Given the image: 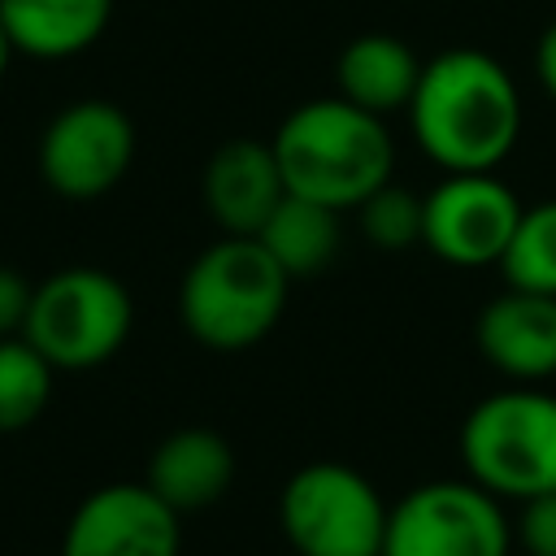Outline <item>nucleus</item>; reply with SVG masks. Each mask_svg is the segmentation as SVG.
<instances>
[{"label": "nucleus", "instance_id": "nucleus-5", "mask_svg": "<svg viewBox=\"0 0 556 556\" xmlns=\"http://www.w3.org/2000/svg\"><path fill=\"white\" fill-rule=\"evenodd\" d=\"M130 321V291L104 269L74 265L35 287L22 339L52 369H91L126 343Z\"/></svg>", "mask_w": 556, "mask_h": 556}, {"label": "nucleus", "instance_id": "nucleus-12", "mask_svg": "<svg viewBox=\"0 0 556 556\" xmlns=\"http://www.w3.org/2000/svg\"><path fill=\"white\" fill-rule=\"evenodd\" d=\"M204 208L226 235H256L287 195L269 139H226L204 165Z\"/></svg>", "mask_w": 556, "mask_h": 556}, {"label": "nucleus", "instance_id": "nucleus-3", "mask_svg": "<svg viewBox=\"0 0 556 556\" xmlns=\"http://www.w3.org/2000/svg\"><path fill=\"white\" fill-rule=\"evenodd\" d=\"M287 287L291 278L252 235H222L187 265L178 313L195 343L213 352H243L278 326Z\"/></svg>", "mask_w": 556, "mask_h": 556}, {"label": "nucleus", "instance_id": "nucleus-10", "mask_svg": "<svg viewBox=\"0 0 556 556\" xmlns=\"http://www.w3.org/2000/svg\"><path fill=\"white\" fill-rule=\"evenodd\" d=\"M182 517L148 482L91 491L65 526L61 556H178Z\"/></svg>", "mask_w": 556, "mask_h": 556}, {"label": "nucleus", "instance_id": "nucleus-2", "mask_svg": "<svg viewBox=\"0 0 556 556\" xmlns=\"http://www.w3.org/2000/svg\"><path fill=\"white\" fill-rule=\"evenodd\" d=\"M274 156L287 191L330 208H356L395 169V143L387 117L356 109L343 96H317L295 104L274 130Z\"/></svg>", "mask_w": 556, "mask_h": 556}, {"label": "nucleus", "instance_id": "nucleus-22", "mask_svg": "<svg viewBox=\"0 0 556 556\" xmlns=\"http://www.w3.org/2000/svg\"><path fill=\"white\" fill-rule=\"evenodd\" d=\"M534 74H539L543 91L556 100V22H547L539 43H534Z\"/></svg>", "mask_w": 556, "mask_h": 556}, {"label": "nucleus", "instance_id": "nucleus-11", "mask_svg": "<svg viewBox=\"0 0 556 556\" xmlns=\"http://www.w3.org/2000/svg\"><path fill=\"white\" fill-rule=\"evenodd\" d=\"M473 343L491 369L513 382H543L556 374V295L504 287L478 308Z\"/></svg>", "mask_w": 556, "mask_h": 556}, {"label": "nucleus", "instance_id": "nucleus-21", "mask_svg": "<svg viewBox=\"0 0 556 556\" xmlns=\"http://www.w3.org/2000/svg\"><path fill=\"white\" fill-rule=\"evenodd\" d=\"M30 295H35V287L17 269L0 265V339L22 334L26 313H30Z\"/></svg>", "mask_w": 556, "mask_h": 556}, {"label": "nucleus", "instance_id": "nucleus-23", "mask_svg": "<svg viewBox=\"0 0 556 556\" xmlns=\"http://www.w3.org/2000/svg\"><path fill=\"white\" fill-rule=\"evenodd\" d=\"M9 56H13V39H9V30H4V22H0V78H4V70H9Z\"/></svg>", "mask_w": 556, "mask_h": 556}, {"label": "nucleus", "instance_id": "nucleus-19", "mask_svg": "<svg viewBox=\"0 0 556 556\" xmlns=\"http://www.w3.org/2000/svg\"><path fill=\"white\" fill-rule=\"evenodd\" d=\"M421 222H426V195L400 187V182H382L374 195H365L356 204V226L365 235L369 248L378 252H408L421 243Z\"/></svg>", "mask_w": 556, "mask_h": 556}, {"label": "nucleus", "instance_id": "nucleus-4", "mask_svg": "<svg viewBox=\"0 0 556 556\" xmlns=\"http://www.w3.org/2000/svg\"><path fill=\"white\" fill-rule=\"evenodd\" d=\"M460 460L495 500L556 491V395L517 382L478 400L460 426Z\"/></svg>", "mask_w": 556, "mask_h": 556}, {"label": "nucleus", "instance_id": "nucleus-8", "mask_svg": "<svg viewBox=\"0 0 556 556\" xmlns=\"http://www.w3.org/2000/svg\"><path fill=\"white\" fill-rule=\"evenodd\" d=\"M135 161V126L109 100H78L61 109L39 139V174L70 200L113 191Z\"/></svg>", "mask_w": 556, "mask_h": 556}, {"label": "nucleus", "instance_id": "nucleus-9", "mask_svg": "<svg viewBox=\"0 0 556 556\" xmlns=\"http://www.w3.org/2000/svg\"><path fill=\"white\" fill-rule=\"evenodd\" d=\"M521 208L526 204L495 174H447L426 191L421 248L456 269L500 265Z\"/></svg>", "mask_w": 556, "mask_h": 556}, {"label": "nucleus", "instance_id": "nucleus-7", "mask_svg": "<svg viewBox=\"0 0 556 556\" xmlns=\"http://www.w3.org/2000/svg\"><path fill=\"white\" fill-rule=\"evenodd\" d=\"M513 521L473 478L421 482L387 508L382 556H508Z\"/></svg>", "mask_w": 556, "mask_h": 556}, {"label": "nucleus", "instance_id": "nucleus-6", "mask_svg": "<svg viewBox=\"0 0 556 556\" xmlns=\"http://www.w3.org/2000/svg\"><path fill=\"white\" fill-rule=\"evenodd\" d=\"M387 508L378 486L343 460L300 465L278 495V521L295 556H382Z\"/></svg>", "mask_w": 556, "mask_h": 556}, {"label": "nucleus", "instance_id": "nucleus-1", "mask_svg": "<svg viewBox=\"0 0 556 556\" xmlns=\"http://www.w3.org/2000/svg\"><path fill=\"white\" fill-rule=\"evenodd\" d=\"M404 113L421 152L447 174H495L521 139L517 83L482 48L430 56Z\"/></svg>", "mask_w": 556, "mask_h": 556}, {"label": "nucleus", "instance_id": "nucleus-16", "mask_svg": "<svg viewBox=\"0 0 556 556\" xmlns=\"http://www.w3.org/2000/svg\"><path fill=\"white\" fill-rule=\"evenodd\" d=\"M252 239L282 265L287 278H313L334 261L343 222H339V208L287 191Z\"/></svg>", "mask_w": 556, "mask_h": 556}, {"label": "nucleus", "instance_id": "nucleus-14", "mask_svg": "<svg viewBox=\"0 0 556 556\" xmlns=\"http://www.w3.org/2000/svg\"><path fill=\"white\" fill-rule=\"evenodd\" d=\"M421 65L426 61L400 35L365 30L334 61V87H339L334 96L352 100L356 109H365L374 117H391V113L408 109Z\"/></svg>", "mask_w": 556, "mask_h": 556}, {"label": "nucleus", "instance_id": "nucleus-20", "mask_svg": "<svg viewBox=\"0 0 556 556\" xmlns=\"http://www.w3.org/2000/svg\"><path fill=\"white\" fill-rule=\"evenodd\" d=\"M513 539L526 547V556H556V491L521 500Z\"/></svg>", "mask_w": 556, "mask_h": 556}, {"label": "nucleus", "instance_id": "nucleus-17", "mask_svg": "<svg viewBox=\"0 0 556 556\" xmlns=\"http://www.w3.org/2000/svg\"><path fill=\"white\" fill-rule=\"evenodd\" d=\"M504 287L556 295V200L526 204L517 230L500 256Z\"/></svg>", "mask_w": 556, "mask_h": 556}, {"label": "nucleus", "instance_id": "nucleus-18", "mask_svg": "<svg viewBox=\"0 0 556 556\" xmlns=\"http://www.w3.org/2000/svg\"><path fill=\"white\" fill-rule=\"evenodd\" d=\"M52 400V365L26 339H0V434L26 430Z\"/></svg>", "mask_w": 556, "mask_h": 556}, {"label": "nucleus", "instance_id": "nucleus-15", "mask_svg": "<svg viewBox=\"0 0 556 556\" xmlns=\"http://www.w3.org/2000/svg\"><path fill=\"white\" fill-rule=\"evenodd\" d=\"M113 17V0H0V22L17 52L74 56L91 48Z\"/></svg>", "mask_w": 556, "mask_h": 556}, {"label": "nucleus", "instance_id": "nucleus-13", "mask_svg": "<svg viewBox=\"0 0 556 556\" xmlns=\"http://www.w3.org/2000/svg\"><path fill=\"white\" fill-rule=\"evenodd\" d=\"M178 517L213 508L235 482V452L208 426H182L165 434L148 460L143 478Z\"/></svg>", "mask_w": 556, "mask_h": 556}]
</instances>
